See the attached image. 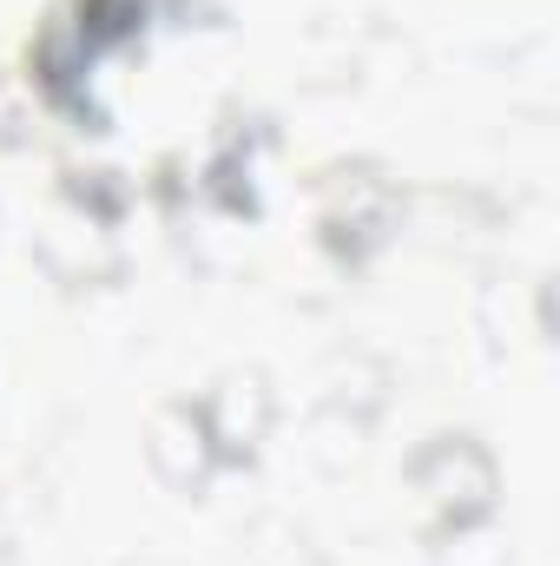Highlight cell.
<instances>
[{
	"mask_svg": "<svg viewBox=\"0 0 560 566\" xmlns=\"http://www.w3.org/2000/svg\"><path fill=\"white\" fill-rule=\"evenodd\" d=\"M211 428L225 448H251V434L265 428V382L258 376H225L211 396Z\"/></svg>",
	"mask_w": 560,
	"mask_h": 566,
	"instance_id": "obj_1",
	"label": "cell"
}]
</instances>
